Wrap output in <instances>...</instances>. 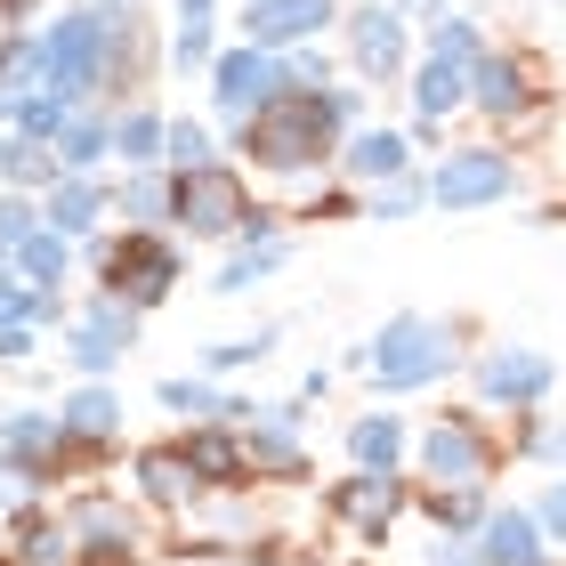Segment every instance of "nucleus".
<instances>
[{"instance_id": "dca6fc26", "label": "nucleus", "mask_w": 566, "mask_h": 566, "mask_svg": "<svg viewBox=\"0 0 566 566\" xmlns=\"http://www.w3.org/2000/svg\"><path fill=\"white\" fill-rule=\"evenodd\" d=\"M33 202H41V227H49V235H65V243H90L97 227H114L106 170H65V178H49Z\"/></svg>"}, {"instance_id": "f8f14e48", "label": "nucleus", "mask_w": 566, "mask_h": 566, "mask_svg": "<svg viewBox=\"0 0 566 566\" xmlns=\"http://www.w3.org/2000/svg\"><path fill=\"white\" fill-rule=\"evenodd\" d=\"M461 373H470L485 413H534V405H551V380H558L543 348H478Z\"/></svg>"}, {"instance_id": "423d86ee", "label": "nucleus", "mask_w": 566, "mask_h": 566, "mask_svg": "<svg viewBox=\"0 0 566 566\" xmlns=\"http://www.w3.org/2000/svg\"><path fill=\"white\" fill-rule=\"evenodd\" d=\"M543 106H551V57H534L518 41H485L470 57V114L510 130V122H534Z\"/></svg>"}, {"instance_id": "f257e3e1", "label": "nucleus", "mask_w": 566, "mask_h": 566, "mask_svg": "<svg viewBox=\"0 0 566 566\" xmlns=\"http://www.w3.org/2000/svg\"><path fill=\"white\" fill-rule=\"evenodd\" d=\"M470 340H478V332L461 324V316H421V307H397V316L380 324L365 348H356V373H365L380 397H421V389H437L446 373L470 365Z\"/></svg>"}, {"instance_id": "09e8293b", "label": "nucleus", "mask_w": 566, "mask_h": 566, "mask_svg": "<svg viewBox=\"0 0 566 566\" xmlns=\"http://www.w3.org/2000/svg\"><path fill=\"white\" fill-rule=\"evenodd\" d=\"M0 566H17V558H9V551H0Z\"/></svg>"}, {"instance_id": "f704fd0d", "label": "nucleus", "mask_w": 566, "mask_h": 566, "mask_svg": "<svg viewBox=\"0 0 566 566\" xmlns=\"http://www.w3.org/2000/svg\"><path fill=\"white\" fill-rule=\"evenodd\" d=\"M211 57H219V17H170L163 65L170 73H211Z\"/></svg>"}, {"instance_id": "39448f33", "label": "nucleus", "mask_w": 566, "mask_h": 566, "mask_svg": "<svg viewBox=\"0 0 566 566\" xmlns=\"http://www.w3.org/2000/svg\"><path fill=\"white\" fill-rule=\"evenodd\" d=\"M502 437L485 429L478 413H437L413 429V453H405V470H421V485H494L502 470Z\"/></svg>"}, {"instance_id": "c03bdc74", "label": "nucleus", "mask_w": 566, "mask_h": 566, "mask_svg": "<svg viewBox=\"0 0 566 566\" xmlns=\"http://www.w3.org/2000/svg\"><path fill=\"white\" fill-rule=\"evenodd\" d=\"M178 566H235V551H202V543H195V551L178 558Z\"/></svg>"}, {"instance_id": "a211bd4d", "label": "nucleus", "mask_w": 566, "mask_h": 566, "mask_svg": "<svg viewBox=\"0 0 566 566\" xmlns=\"http://www.w3.org/2000/svg\"><path fill=\"white\" fill-rule=\"evenodd\" d=\"M470 558L478 566H558V551L534 534V518L518 502H485V518L470 534Z\"/></svg>"}, {"instance_id": "7ed1b4c3", "label": "nucleus", "mask_w": 566, "mask_h": 566, "mask_svg": "<svg viewBox=\"0 0 566 566\" xmlns=\"http://www.w3.org/2000/svg\"><path fill=\"white\" fill-rule=\"evenodd\" d=\"M73 260L97 268V292H114L122 307H138L154 316L163 300H178V283H187V243L170 235V227H97L90 243H73Z\"/></svg>"}, {"instance_id": "473e14b6", "label": "nucleus", "mask_w": 566, "mask_h": 566, "mask_svg": "<svg viewBox=\"0 0 566 566\" xmlns=\"http://www.w3.org/2000/svg\"><path fill=\"white\" fill-rule=\"evenodd\" d=\"M275 340H283L275 324L243 332V340H202V348H195V373H211V380H235V373H251V365H268V356H275Z\"/></svg>"}, {"instance_id": "aec40b11", "label": "nucleus", "mask_w": 566, "mask_h": 566, "mask_svg": "<svg viewBox=\"0 0 566 566\" xmlns=\"http://www.w3.org/2000/svg\"><path fill=\"white\" fill-rule=\"evenodd\" d=\"M405 97H413V122H437V130H446L453 114H470V65L413 57V65H405Z\"/></svg>"}, {"instance_id": "e433bc0d", "label": "nucleus", "mask_w": 566, "mask_h": 566, "mask_svg": "<svg viewBox=\"0 0 566 566\" xmlns=\"http://www.w3.org/2000/svg\"><path fill=\"white\" fill-rule=\"evenodd\" d=\"M356 211H365V219H413V211H429L421 170H397V178H380V187H365V195H356Z\"/></svg>"}, {"instance_id": "9b49d317", "label": "nucleus", "mask_w": 566, "mask_h": 566, "mask_svg": "<svg viewBox=\"0 0 566 566\" xmlns=\"http://www.w3.org/2000/svg\"><path fill=\"white\" fill-rule=\"evenodd\" d=\"M405 510H413V485H405V470H348L340 485H324V518L348 526L365 551L389 543V534L405 526Z\"/></svg>"}, {"instance_id": "c9c22d12", "label": "nucleus", "mask_w": 566, "mask_h": 566, "mask_svg": "<svg viewBox=\"0 0 566 566\" xmlns=\"http://www.w3.org/2000/svg\"><path fill=\"white\" fill-rule=\"evenodd\" d=\"M49 178H57V154H49L41 138H17V130H9V146H0V187H17V195H41Z\"/></svg>"}, {"instance_id": "cd10ccee", "label": "nucleus", "mask_w": 566, "mask_h": 566, "mask_svg": "<svg viewBox=\"0 0 566 566\" xmlns=\"http://www.w3.org/2000/svg\"><path fill=\"white\" fill-rule=\"evenodd\" d=\"M9 275H17V283H33V292H65V275H73V243H65V235H49V227H33V235L9 251Z\"/></svg>"}, {"instance_id": "58836bf2", "label": "nucleus", "mask_w": 566, "mask_h": 566, "mask_svg": "<svg viewBox=\"0 0 566 566\" xmlns=\"http://www.w3.org/2000/svg\"><path fill=\"white\" fill-rule=\"evenodd\" d=\"M518 510L534 518V534H543L551 551H566V485H558V478H543V485H534V494H526Z\"/></svg>"}, {"instance_id": "de8ad7c7", "label": "nucleus", "mask_w": 566, "mask_h": 566, "mask_svg": "<svg viewBox=\"0 0 566 566\" xmlns=\"http://www.w3.org/2000/svg\"><path fill=\"white\" fill-rule=\"evenodd\" d=\"M235 566H292L283 551H235Z\"/></svg>"}, {"instance_id": "9d476101", "label": "nucleus", "mask_w": 566, "mask_h": 566, "mask_svg": "<svg viewBox=\"0 0 566 566\" xmlns=\"http://www.w3.org/2000/svg\"><path fill=\"white\" fill-rule=\"evenodd\" d=\"M283 90H292L283 82V49L219 41V57H211V130H235V122H251L260 106H275Z\"/></svg>"}, {"instance_id": "49530a36", "label": "nucleus", "mask_w": 566, "mask_h": 566, "mask_svg": "<svg viewBox=\"0 0 566 566\" xmlns=\"http://www.w3.org/2000/svg\"><path fill=\"white\" fill-rule=\"evenodd\" d=\"M170 17H219V0H170Z\"/></svg>"}, {"instance_id": "1a4fd4ad", "label": "nucleus", "mask_w": 566, "mask_h": 566, "mask_svg": "<svg viewBox=\"0 0 566 566\" xmlns=\"http://www.w3.org/2000/svg\"><path fill=\"white\" fill-rule=\"evenodd\" d=\"M138 332H146L138 307H122L114 292H90V300L57 324V340H65V365L82 373V380H114L122 356L138 348Z\"/></svg>"}, {"instance_id": "412c9836", "label": "nucleus", "mask_w": 566, "mask_h": 566, "mask_svg": "<svg viewBox=\"0 0 566 566\" xmlns=\"http://www.w3.org/2000/svg\"><path fill=\"white\" fill-rule=\"evenodd\" d=\"M178 453L202 485H251V461H243V437L235 421H187L178 429Z\"/></svg>"}, {"instance_id": "c756f323", "label": "nucleus", "mask_w": 566, "mask_h": 566, "mask_svg": "<svg viewBox=\"0 0 566 566\" xmlns=\"http://www.w3.org/2000/svg\"><path fill=\"white\" fill-rule=\"evenodd\" d=\"M163 202H170V178L163 170H122V178H106V211L122 227H163Z\"/></svg>"}, {"instance_id": "a19ab883", "label": "nucleus", "mask_w": 566, "mask_h": 566, "mask_svg": "<svg viewBox=\"0 0 566 566\" xmlns=\"http://www.w3.org/2000/svg\"><path fill=\"white\" fill-rule=\"evenodd\" d=\"M307 219H356V187H348V178L316 187V195H307Z\"/></svg>"}, {"instance_id": "4468645a", "label": "nucleus", "mask_w": 566, "mask_h": 566, "mask_svg": "<svg viewBox=\"0 0 566 566\" xmlns=\"http://www.w3.org/2000/svg\"><path fill=\"white\" fill-rule=\"evenodd\" d=\"M348 0H243L235 9V33L260 41V49H300V41H324L340 24Z\"/></svg>"}, {"instance_id": "f03ea898", "label": "nucleus", "mask_w": 566, "mask_h": 566, "mask_svg": "<svg viewBox=\"0 0 566 566\" xmlns=\"http://www.w3.org/2000/svg\"><path fill=\"white\" fill-rule=\"evenodd\" d=\"M348 130L332 122L324 106V90H283L275 106H260L251 122H235L219 146L227 154H243L251 170H268V178H307V170H324L332 163V146H340Z\"/></svg>"}, {"instance_id": "bb28decb", "label": "nucleus", "mask_w": 566, "mask_h": 566, "mask_svg": "<svg viewBox=\"0 0 566 566\" xmlns=\"http://www.w3.org/2000/svg\"><path fill=\"white\" fill-rule=\"evenodd\" d=\"M106 114H114V106L65 114V130L49 138V154H57V178H65V170H106V163H114V154H106Z\"/></svg>"}, {"instance_id": "8fccbe9b", "label": "nucleus", "mask_w": 566, "mask_h": 566, "mask_svg": "<svg viewBox=\"0 0 566 566\" xmlns=\"http://www.w3.org/2000/svg\"><path fill=\"white\" fill-rule=\"evenodd\" d=\"M0 146H9V130H0Z\"/></svg>"}, {"instance_id": "c85d7f7f", "label": "nucleus", "mask_w": 566, "mask_h": 566, "mask_svg": "<svg viewBox=\"0 0 566 566\" xmlns=\"http://www.w3.org/2000/svg\"><path fill=\"white\" fill-rule=\"evenodd\" d=\"M57 446H65V429L49 405H17V413H0V453H17V461H49L57 470Z\"/></svg>"}, {"instance_id": "37998d69", "label": "nucleus", "mask_w": 566, "mask_h": 566, "mask_svg": "<svg viewBox=\"0 0 566 566\" xmlns=\"http://www.w3.org/2000/svg\"><path fill=\"white\" fill-rule=\"evenodd\" d=\"M421 558H429V566H478V558H470V534H429Z\"/></svg>"}, {"instance_id": "20e7f679", "label": "nucleus", "mask_w": 566, "mask_h": 566, "mask_svg": "<svg viewBox=\"0 0 566 566\" xmlns=\"http://www.w3.org/2000/svg\"><path fill=\"white\" fill-rule=\"evenodd\" d=\"M170 178V202H163V227L187 243H235V227L251 211V178L235 170V154H219V163L202 170H163Z\"/></svg>"}, {"instance_id": "0eeeda50", "label": "nucleus", "mask_w": 566, "mask_h": 566, "mask_svg": "<svg viewBox=\"0 0 566 566\" xmlns=\"http://www.w3.org/2000/svg\"><path fill=\"white\" fill-rule=\"evenodd\" d=\"M429 211H494V202H518V154L510 146H453L421 170Z\"/></svg>"}, {"instance_id": "b1692460", "label": "nucleus", "mask_w": 566, "mask_h": 566, "mask_svg": "<svg viewBox=\"0 0 566 566\" xmlns=\"http://www.w3.org/2000/svg\"><path fill=\"white\" fill-rule=\"evenodd\" d=\"M154 405H163L170 421H235V389L211 380V373H195V365L154 380Z\"/></svg>"}, {"instance_id": "7c9ffc66", "label": "nucleus", "mask_w": 566, "mask_h": 566, "mask_svg": "<svg viewBox=\"0 0 566 566\" xmlns=\"http://www.w3.org/2000/svg\"><path fill=\"white\" fill-rule=\"evenodd\" d=\"M485 502H494V485H429V494H413V510L437 534H478Z\"/></svg>"}, {"instance_id": "6e6552de", "label": "nucleus", "mask_w": 566, "mask_h": 566, "mask_svg": "<svg viewBox=\"0 0 566 566\" xmlns=\"http://www.w3.org/2000/svg\"><path fill=\"white\" fill-rule=\"evenodd\" d=\"M332 33L348 41L356 90H389V82H405V65H413V17H397L389 0H356V9H340Z\"/></svg>"}, {"instance_id": "2f4dec72", "label": "nucleus", "mask_w": 566, "mask_h": 566, "mask_svg": "<svg viewBox=\"0 0 566 566\" xmlns=\"http://www.w3.org/2000/svg\"><path fill=\"white\" fill-rule=\"evenodd\" d=\"M478 49H485V24H478V17H461V9L421 17V33H413V57H453V65H470Z\"/></svg>"}, {"instance_id": "79ce46f5", "label": "nucleus", "mask_w": 566, "mask_h": 566, "mask_svg": "<svg viewBox=\"0 0 566 566\" xmlns=\"http://www.w3.org/2000/svg\"><path fill=\"white\" fill-rule=\"evenodd\" d=\"M41 348V324H0V365H24Z\"/></svg>"}, {"instance_id": "393cba45", "label": "nucleus", "mask_w": 566, "mask_h": 566, "mask_svg": "<svg viewBox=\"0 0 566 566\" xmlns=\"http://www.w3.org/2000/svg\"><path fill=\"white\" fill-rule=\"evenodd\" d=\"M405 453H413V421L389 413V405L348 421V461L356 470H405Z\"/></svg>"}, {"instance_id": "ea45409f", "label": "nucleus", "mask_w": 566, "mask_h": 566, "mask_svg": "<svg viewBox=\"0 0 566 566\" xmlns=\"http://www.w3.org/2000/svg\"><path fill=\"white\" fill-rule=\"evenodd\" d=\"M41 227V202L33 195H17V187H0V251H17L24 235Z\"/></svg>"}, {"instance_id": "f3484780", "label": "nucleus", "mask_w": 566, "mask_h": 566, "mask_svg": "<svg viewBox=\"0 0 566 566\" xmlns=\"http://www.w3.org/2000/svg\"><path fill=\"white\" fill-rule=\"evenodd\" d=\"M130 494H138L146 510H170V518H187V510L211 494V485L187 470L178 437H163V446H138V453H130Z\"/></svg>"}, {"instance_id": "4be33fe9", "label": "nucleus", "mask_w": 566, "mask_h": 566, "mask_svg": "<svg viewBox=\"0 0 566 566\" xmlns=\"http://www.w3.org/2000/svg\"><path fill=\"white\" fill-rule=\"evenodd\" d=\"M9 551L17 566H73V534H65V518H57V502H17L9 510Z\"/></svg>"}, {"instance_id": "6ab92c4d", "label": "nucleus", "mask_w": 566, "mask_h": 566, "mask_svg": "<svg viewBox=\"0 0 566 566\" xmlns=\"http://www.w3.org/2000/svg\"><path fill=\"white\" fill-rule=\"evenodd\" d=\"M49 413H57V429L73 437V446H122V389L114 380H73V389L49 405Z\"/></svg>"}, {"instance_id": "ddd939ff", "label": "nucleus", "mask_w": 566, "mask_h": 566, "mask_svg": "<svg viewBox=\"0 0 566 566\" xmlns=\"http://www.w3.org/2000/svg\"><path fill=\"white\" fill-rule=\"evenodd\" d=\"M57 518H65V534H73V558H82V551H146L138 510L122 502L114 485H73Z\"/></svg>"}, {"instance_id": "4c0bfd02", "label": "nucleus", "mask_w": 566, "mask_h": 566, "mask_svg": "<svg viewBox=\"0 0 566 566\" xmlns=\"http://www.w3.org/2000/svg\"><path fill=\"white\" fill-rule=\"evenodd\" d=\"M510 421H518V437H502V453L543 461V470H551V461H558V421L543 413V405H534V413H510Z\"/></svg>"}, {"instance_id": "5701e85b", "label": "nucleus", "mask_w": 566, "mask_h": 566, "mask_svg": "<svg viewBox=\"0 0 566 566\" xmlns=\"http://www.w3.org/2000/svg\"><path fill=\"white\" fill-rule=\"evenodd\" d=\"M106 154L122 170H163V106L122 97V106L106 114Z\"/></svg>"}, {"instance_id": "a18cd8bd", "label": "nucleus", "mask_w": 566, "mask_h": 566, "mask_svg": "<svg viewBox=\"0 0 566 566\" xmlns=\"http://www.w3.org/2000/svg\"><path fill=\"white\" fill-rule=\"evenodd\" d=\"M397 17H437V9H453V0H389Z\"/></svg>"}, {"instance_id": "a878e982", "label": "nucleus", "mask_w": 566, "mask_h": 566, "mask_svg": "<svg viewBox=\"0 0 566 566\" xmlns=\"http://www.w3.org/2000/svg\"><path fill=\"white\" fill-rule=\"evenodd\" d=\"M292 268V235H268V243H227V260L211 268V292L219 300H243L251 283H268Z\"/></svg>"}, {"instance_id": "72a5a7b5", "label": "nucleus", "mask_w": 566, "mask_h": 566, "mask_svg": "<svg viewBox=\"0 0 566 566\" xmlns=\"http://www.w3.org/2000/svg\"><path fill=\"white\" fill-rule=\"evenodd\" d=\"M219 130L202 114H163V170H202V163H219Z\"/></svg>"}, {"instance_id": "2eb2a0df", "label": "nucleus", "mask_w": 566, "mask_h": 566, "mask_svg": "<svg viewBox=\"0 0 566 566\" xmlns=\"http://www.w3.org/2000/svg\"><path fill=\"white\" fill-rule=\"evenodd\" d=\"M397 170H421V154L405 146L397 122H356V130L332 146V178H348V187H380V178H397Z\"/></svg>"}]
</instances>
